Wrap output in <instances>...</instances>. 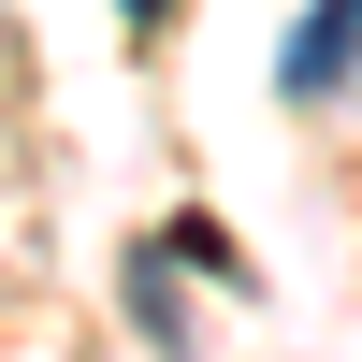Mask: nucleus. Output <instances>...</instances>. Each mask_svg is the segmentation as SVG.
Returning a JSON list of instances; mask_svg holds the SVG:
<instances>
[{
  "mask_svg": "<svg viewBox=\"0 0 362 362\" xmlns=\"http://www.w3.org/2000/svg\"><path fill=\"white\" fill-rule=\"evenodd\" d=\"M116 15H131V29H160V15H174V0H116Z\"/></svg>",
  "mask_w": 362,
  "mask_h": 362,
  "instance_id": "3",
  "label": "nucleus"
},
{
  "mask_svg": "<svg viewBox=\"0 0 362 362\" xmlns=\"http://www.w3.org/2000/svg\"><path fill=\"white\" fill-rule=\"evenodd\" d=\"M131 319H145V348H160V362H189V305H174V247H145V261H131Z\"/></svg>",
  "mask_w": 362,
  "mask_h": 362,
  "instance_id": "2",
  "label": "nucleus"
},
{
  "mask_svg": "<svg viewBox=\"0 0 362 362\" xmlns=\"http://www.w3.org/2000/svg\"><path fill=\"white\" fill-rule=\"evenodd\" d=\"M348 73H362V0H305L290 44H276V87H290V102H334Z\"/></svg>",
  "mask_w": 362,
  "mask_h": 362,
  "instance_id": "1",
  "label": "nucleus"
}]
</instances>
